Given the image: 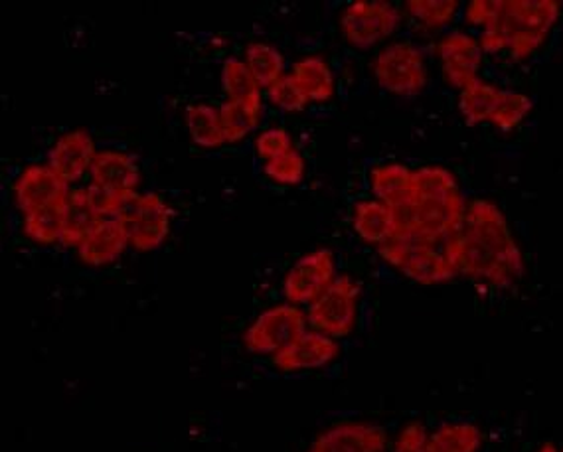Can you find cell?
Wrapping results in <instances>:
<instances>
[{
    "mask_svg": "<svg viewBox=\"0 0 563 452\" xmlns=\"http://www.w3.org/2000/svg\"><path fill=\"white\" fill-rule=\"evenodd\" d=\"M69 196V184L64 183L48 164H29L20 170L12 184V200L24 216L64 206Z\"/></svg>",
    "mask_w": 563,
    "mask_h": 452,
    "instance_id": "obj_12",
    "label": "cell"
},
{
    "mask_svg": "<svg viewBox=\"0 0 563 452\" xmlns=\"http://www.w3.org/2000/svg\"><path fill=\"white\" fill-rule=\"evenodd\" d=\"M483 433L473 423H445L429 434L426 452H478Z\"/></svg>",
    "mask_w": 563,
    "mask_h": 452,
    "instance_id": "obj_26",
    "label": "cell"
},
{
    "mask_svg": "<svg viewBox=\"0 0 563 452\" xmlns=\"http://www.w3.org/2000/svg\"><path fill=\"white\" fill-rule=\"evenodd\" d=\"M374 77L391 96H419L428 87V62L413 42H391L374 62Z\"/></svg>",
    "mask_w": 563,
    "mask_h": 452,
    "instance_id": "obj_6",
    "label": "cell"
},
{
    "mask_svg": "<svg viewBox=\"0 0 563 452\" xmlns=\"http://www.w3.org/2000/svg\"><path fill=\"white\" fill-rule=\"evenodd\" d=\"M428 439L429 434L426 431V427L419 423V421H413V423L406 425L399 431L391 452H426Z\"/></svg>",
    "mask_w": 563,
    "mask_h": 452,
    "instance_id": "obj_35",
    "label": "cell"
},
{
    "mask_svg": "<svg viewBox=\"0 0 563 452\" xmlns=\"http://www.w3.org/2000/svg\"><path fill=\"white\" fill-rule=\"evenodd\" d=\"M291 76L312 103H327L334 96V74L322 56L312 54L295 62Z\"/></svg>",
    "mask_w": 563,
    "mask_h": 452,
    "instance_id": "obj_21",
    "label": "cell"
},
{
    "mask_svg": "<svg viewBox=\"0 0 563 452\" xmlns=\"http://www.w3.org/2000/svg\"><path fill=\"white\" fill-rule=\"evenodd\" d=\"M98 146L86 129H74L59 136L48 153V166L64 183L76 184L89 173Z\"/></svg>",
    "mask_w": 563,
    "mask_h": 452,
    "instance_id": "obj_15",
    "label": "cell"
},
{
    "mask_svg": "<svg viewBox=\"0 0 563 452\" xmlns=\"http://www.w3.org/2000/svg\"><path fill=\"white\" fill-rule=\"evenodd\" d=\"M438 56L441 59V71L449 86L465 89L478 79L483 68L485 52L478 40L465 32H449L439 40Z\"/></svg>",
    "mask_w": 563,
    "mask_h": 452,
    "instance_id": "obj_14",
    "label": "cell"
},
{
    "mask_svg": "<svg viewBox=\"0 0 563 452\" xmlns=\"http://www.w3.org/2000/svg\"><path fill=\"white\" fill-rule=\"evenodd\" d=\"M505 89L483 81L481 77L473 81L471 86L465 87L459 96V109L465 117L468 125H483L490 123V119L495 115L496 107L500 106Z\"/></svg>",
    "mask_w": 563,
    "mask_h": 452,
    "instance_id": "obj_22",
    "label": "cell"
},
{
    "mask_svg": "<svg viewBox=\"0 0 563 452\" xmlns=\"http://www.w3.org/2000/svg\"><path fill=\"white\" fill-rule=\"evenodd\" d=\"M538 452H560V451H558V447H555V444L545 443V444H542V447H540V451H538Z\"/></svg>",
    "mask_w": 563,
    "mask_h": 452,
    "instance_id": "obj_36",
    "label": "cell"
},
{
    "mask_svg": "<svg viewBox=\"0 0 563 452\" xmlns=\"http://www.w3.org/2000/svg\"><path fill=\"white\" fill-rule=\"evenodd\" d=\"M243 62L247 64L262 89H269L285 76V56L282 49L275 48L269 42L247 44L243 52Z\"/></svg>",
    "mask_w": 563,
    "mask_h": 452,
    "instance_id": "obj_25",
    "label": "cell"
},
{
    "mask_svg": "<svg viewBox=\"0 0 563 452\" xmlns=\"http://www.w3.org/2000/svg\"><path fill=\"white\" fill-rule=\"evenodd\" d=\"M292 139L285 129L282 126H272V129H265L263 133L257 135L255 139V153L262 158V161H273L282 154L289 153L292 151Z\"/></svg>",
    "mask_w": 563,
    "mask_h": 452,
    "instance_id": "obj_33",
    "label": "cell"
},
{
    "mask_svg": "<svg viewBox=\"0 0 563 452\" xmlns=\"http://www.w3.org/2000/svg\"><path fill=\"white\" fill-rule=\"evenodd\" d=\"M406 7L423 29L441 30L455 20L461 4L456 0H411Z\"/></svg>",
    "mask_w": 563,
    "mask_h": 452,
    "instance_id": "obj_29",
    "label": "cell"
},
{
    "mask_svg": "<svg viewBox=\"0 0 563 452\" xmlns=\"http://www.w3.org/2000/svg\"><path fill=\"white\" fill-rule=\"evenodd\" d=\"M263 174L275 184L297 186L305 178V158L297 148L263 164Z\"/></svg>",
    "mask_w": 563,
    "mask_h": 452,
    "instance_id": "obj_31",
    "label": "cell"
},
{
    "mask_svg": "<svg viewBox=\"0 0 563 452\" xmlns=\"http://www.w3.org/2000/svg\"><path fill=\"white\" fill-rule=\"evenodd\" d=\"M103 220L96 203L89 196L88 188H74L69 190L68 200L64 206V233H62V245L68 250H78L84 241L88 240L89 233L98 228Z\"/></svg>",
    "mask_w": 563,
    "mask_h": 452,
    "instance_id": "obj_18",
    "label": "cell"
},
{
    "mask_svg": "<svg viewBox=\"0 0 563 452\" xmlns=\"http://www.w3.org/2000/svg\"><path fill=\"white\" fill-rule=\"evenodd\" d=\"M466 203L455 174L445 166H421L413 170L411 200L396 212L398 230L418 231L426 235H455L463 222Z\"/></svg>",
    "mask_w": 563,
    "mask_h": 452,
    "instance_id": "obj_2",
    "label": "cell"
},
{
    "mask_svg": "<svg viewBox=\"0 0 563 452\" xmlns=\"http://www.w3.org/2000/svg\"><path fill=\"white\" fill-rule=\"evenodd\" d=\"M369 188L376 200L399 212L411 200L413 170L401 163L378 164L369 170Z\"/></svg>",
    "mask_w": 563,
    "mask_h": 452,
    "instance_id": "obj_19",
    "label": "cell"
},
{
    "mask_svg": "<svg viewBox=\"0 0 563 452\" xmlns=\"http://www.w3.org/2000/svg\"><path fill=\"white\" fill-rule=\"evenodd\" d=\"M500 9H503V2H496V0H473L471 4H466L465 20L471 26L486 30L498 20Z\"/></svg>",
    "mask_w": 563,
    "mask_h": 452,
    "instance_id": "obj_34",
    "label": "cell"
},
{
    "mask_svg": "<svg viewBox=\"0 0 563 452\" xmlns=\"http://www.w3.org/2000/svg\"><path fill=\"white\" fill-rule=\"evenodd\" d=\"M186 129L196 145L202 148H220L225 143L220 109L210 103H192L186 107Z\"/></svg>",
    "mask_w": 563,
    "mask_h": 452,
    "instance_id": "obj_23",
    "label": "cell"
},
{
    "mask_svg": "<svg viewBox=\"0 0 563 452\" xmlns=\"http://www.w3.org/2000/svg\"><path fill=\"white\" fill-rule=\"evenodd\" d=\"M66 206V203H64ZM64 206H54L22 218V233L38 245H62Z\"/></svg>",
    "mask_w": 563,
    "mask_h": 452,
    "instance_id": "obj_28",
    "label": "cell"
},
{
    "mask_svg": "<svg viewBox=\"0 0 563 452\" xmlns=\"http://www.w3.org/2000/svg\"><path fill=\"white\" fill-rule=\"evenodd\" d=\"M263 117V99L255 101H228L220 107L225 143H240L252 135Z\"/></svg>",
    "mask_w": 563,
    "mask_h": 452,
    "instance_id": "obj_24",
    "label": "cell"
},
{
    "mask_svg": "<svg viewBox=\"0 0 563 452\" xmlns=\"http://www.w3.org/2000/svg\"><path fill=\"white\" fill-rule=\"evenodd\" d=\"M336 280V260L327 247L309 251L292 265L283 279V295L289 305L311 307Z\"/></svg>",
    "mask_w": 563,
    "mask_h": 452,
    "instance_id": "obj_11",
    "label": "cell"
},
{
    "mask_svg": "<svg viewBox=\"0 0 563 452\" xmlns=\"http://www.w3.org/2000/svg\"><path fill=\"white\" fill-rule=\"evenodd\" d=\"M352 228L358 233L360 240L382 247L396 235L398 220L396 212L386 203L379 200H362L352 210Z\"/></svg>",
    "mask_w": 563,
    "mask_h": 452,
    "instance_id": "obj_20",
    "label": "cell"
},
{
    "mask_svg": "<svg viewBox=\"0 0 563 452\" xmlns=\"http://www.w3.org/2000/svg\"><path fill=\"white\" fill-rule=\"evenodd\" d=\"M362 287L350 275H340L319 299L312 302L307 320L312 330L331 338H346L360 318Z\"/></svg>",
    "mask_w": 563,
    "mask_h": 452,
    "instance_id": "obj_7",
    "label": "cell"
},
{
    "mask_svg": "<svg viewBox=\"0 0 563 452\" xmlns=\"http://www.w3.org/2000/svg\"><path fill=\"white\" fill-rule=\"evenodd\" d=\"M401 24V12L386 0H354L340 16V30L352 48L369 49L389 38Z\"/></svg>",
    "mask_w": 563,
    "mask_h": 452,
    "instance_id": "obj_9",
    "label": "cell"
},
{
    "mask_svg": "<svg viewBox=\"0 0 563 452\" xmlns=\"http://www.w3.org/2000/svg\"><path fill=\"white\" fill-rule=\"evenodd\" d=\"M307 315L295 305H275L263 310L243 334V344L257 356H275L307 332Z\"/></svg>",
    "mask_w": 563,
    "mask_h": 452,
    "instance_id": "obj_8",
    "label": "cell"
},
{
    "mask_svg": "<svg viewBox=\"0 0 563 452\" xmlns=\"http://www.w3.org/2000/svg\"><path fill=\"white\" fill-rule=\"evenodd\" d=\"M388 434L378 425L364 421L336 423L322 431L309 452H386Z\"/></svg>",
    "mask_w": 563,
    "mask_h": 452,
    "instance_id": "obj_16",
    "label": "cell"
},
{
    "mask_svg": "<svg viewBox=\"0 0 563 452\" xmlns=\"http://www.w3.org/2000/svg\"><path fill=\"white\" fill-rule=\"evenodd\" d=\"M379 257L419 285H445L461 275L456 260V233L435 238L398 230L378 247Z\"/></svg>",
    "mask_w": 563,
    "mask_h": 452,
    "instance_id": "obj_3",
    "label": "cell"
},
{
    "mask_svg": "<svg viewBox=\"0 0 563 452\" xmlns=\"http://www.w3.org/2000/svg\"><path fill=\"white\" fill-rule=\"evenodd\" d=\"M456 260L463 275L496 287H510L525 275V255L493 200L466 203L456 231Z\"/></svg>",
    "mask_w": 563,
    "mask_h": 452,
    "instance_id": "obj_1",
    "label": "cell"
},
{
    "mask_svg": "<svg viewBox=\"0 0 563 452\" xmlns=\"http://www.w3.org/2000/svg\"><path fill=\"white\" fill-rule=\"evenodd\" d=\"M222 89L228 101L263 99L262 86L242 58H228L222 66Z\"/></svg>",
    "mask_w": 563,
    "mask_h": 452,
    "instance_id": "obj_27",
    "label": "cell"
},
{
    "mask_svg": "<svg viewBox=\"0 0 563 452\" xmlns=\"http://www.w3.org/2000/svg\"><path fill=\"white\" fill-rule=\"evenodd\" d=\"M89 196L101 216H119L126 203L139 196L141 170L129 153L99 151L89 168Z\"/></svg>",
    "mask_w": 563,
    "mask_h": 452,
    "instance_id": "obj_5",
    "label": "cell"
},
{
    "mask_svg": "<svg viewBox=\"0 0 563 452\" xmlns=\"http://www.w3.org/2000/svg\"><path fill=\"white\" fill-rule=\"evenodd\" d=\"M560 452H563V449H562V451H560Z\"/></svg>",
    "mask_w": 563,
    "mask_h": 452,
    "instance_id": "obj_37",
    "label": "cell"
},
{
    "mask_svg": "<svg viewBox=\"0 0 563 452\" xmlns=\"http://www.w3.org/2000/svg\"><path fill=\"white\" fill-rule=\"evenodd\" d=\"M532 99L520 93V91H510L505 89L500 106L496 107L495 115L490 119V123L500 129V131H510L515 126L520 125L526 117L530 115L532 111Z\"/></svg>",
    "mask_w": 563,
    "mask_h": 452,
    "instance_id": "obj_30",
    "label": "cell"
},
{
    "mask_svg": "<svg viewBox=\"0 0 563 452\" xmlns=\"http://www.w3.org/2000/svg\"><path fill=\"white\" fill-rule=\"evenodd\" d=\"M560 16L562 4L555 0L503 2L498 20L486 30L500 32L512 62H526L544 46Z\"/></svg>",
    "mask_w": 563,
    "mask_h": 452,
    "instance_id": "obj_4",
    "label": "cell"
},
{
    "mask_svg": "<svg viewBox=\"0 0 563 452\" xmlns=\"http://www.w3.org/2000/svg\"><path fill=\"white\" fill-rule=\"evenodd\" d=\"M129 245L125 223L121 216H103L98 228L79 245L78 257L88 267H108L123 257Z\"/></svg>",
    "mask_w": 563,
    "mask_h": 452,
    "instance_id": "obj_17",
    "label": "cell"
},
{
    "mask_svg": "<svg viewBox=\"0 0 563 452\" xmlns=\"http://www.w3.org/2000/svg\"><path fill=\"white\" fill-rule=\"evenodd\" d=\"M342 356L336 338L327 337L319 330H307L292 344L273 356V366L282 374L312 372L334 364Z\"/></svg>",
    "mask_w": 563,
    "mask_h": 452,
    "instance_id": "obj_13",
    "label": "cell"
},
{
    "mask_svg": "<svg viewBox=\"0 0 563 452\" xmlns=\"http://www.w3.org/2000/svg\"><path fill=\"white\" fill-rule=\"evenodd\" d=\"M119 216L125 223L129 245L141 253L161 250L170 235L173 212L158 194H139Z\"/></svg>",
    "mask_w": 563,
    "mask_h": 452,
    "instance_id": "obj_10",
    "label": "cell"
},
{
    "mask_svg": "<svg viewBox=\"0 0 563 452\" xmlns=\"http://www.w3.org/2000/svg\"><path fill=\"white\" fill-rule=\"evenodd\" d=\"M267 99L273 107L282 109L285 113H301L311 103L291 74H285L267 89Z\"/></svg>",
    "mask_w": 563,
    "mask_h": 452,
    "instance_id": "obj_32",
    "label": "cell"
}]
</instances>
